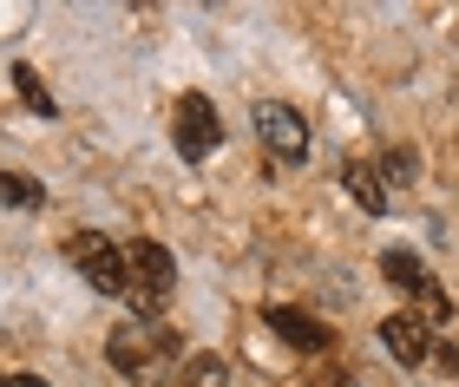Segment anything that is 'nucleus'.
I'll list each match as a JSON object with an SVG mask.
<instances>
[{
	"mask_svg": "<svg viewBox=\"0 0 459 387\" xmlns=\"http://www.w3.org/2000/svg\"><path fill=\"white\" fill-rule=\"evenodd\" d=\"M125 262H132V289H125L132 315H138V322H158L164 302H171V282H178L171 250H164V243H152V236H132V243H125Z\"/></svg>",
	"mask_w": 459,
	"mask_h": 387,
	"instance_id": "nucleus-1",
	"label": "nucleus"
},
{
	"mask_svg": "<svg viewBox=\"0 0 459 387\" xmlns=\"http://www.w3.org/2000/svg\"><path fill=\"white\" fill-rule=\"evenodd\" d=\"M66 262L92 282L99 296H125V289H132V262H125V250H118L106 230H79V236H66Z\"/></svg>",
	"mask_w": 459,
	"mask_h": 387,
	"instance_id": "nucleus-2",
	"label": "nucleus"
},
{
	"mask_svg": "<svg viewBox=\"0 0 459 387\" xmlns=\"http://www.w3.org/2000/svg\"><path fill=\"white\" fill-rule=\"evenodd\" d=\"M171 355H184V335L178 329H152V322H125V329H112V341H106V361L118 374H144L152 361H171Z\"/></svg>",
	"mask_w": 459,
	"mask_h": 387,
	"instance_id": "nucleus-3",
	"label": "nucleus"
},
{
	"mask_svg": "<svg viewBox=\"0 0 459 387\" xmlns=\"http://www.w3.org/2000/svg\"><path fill=\"white\" fill-rule=\"evenodd\" d=\"M256 138L276 165H302L308 158V118L296 106H282V99H256Z\"/></svg>",
	"mask_w": 459,
	"mask_h": 387,
	"instance_id": "nucleus-4",
	"label": "nucleus"
},
{
	"mask_svg": "<svg viewBox=\"0 0 459 387\" xmlns=\"http://www.w3.org/2000/svg\"><path fill=\"white\" fill-rule=\"evenodd\" d=\"M178 158L184 165H204L217 145H223V118H217V99H204V92H184L178 99Z\"/></svg>",
	"mask_w": 459,
	"mask_h": 387,
	"instance_id": "nucleus-5",
	"label": "nucleus"
},
{
	"mask_svg": "<svg viewBox=\"0 0 459 387\" xmlns=\"http://www.w3.org/2000/svg\"><path fill=\"white\" fill-rule=\"evenodd\" d=\"M381 276H387L401 296H413V302H420V309H427L433 322H446V315H453L446 289H440V282H433V276L420 270V256H407V250H387V256H381Z\"/></svg>",
	"mask_w": 459,
	"mask_h": 387,
	"instance_id": "nucleus-6",
	"label": "nucleus"
},
{
	"mask_svg": "<svg viewBox=\"0 0 459 387\" xmlns=\"http://www.w3.org/2000/svg\"><path fill=\"white\" fill-rule=\"evenodd\" d=\"M381 341H387V355L401 361V368H420V361L440 348V341L427 335V322H420V315H387V322H381Z\"/></svg>",
	"mask_w": 459,
	"mask_h": 387,
	"instance_id": "nucleus-7",
	"label": "nucleus"
},
{
	"mask_svg": "<svg viewBox=\"0 0 459 387\" xmlns=\"http://www.w3.org/2000/svg\"><path fill=\"white\" fill-rule=\"evenodd\" d=\"M269 335H282V341H289V348H296V355H322L328 341H335V335H328V329H322L316 315L289 309V302H276V309H269Z\"/></svg>",
	"mask_w": 459,
	"mask_h": 387,
	"instance_id": "nucleus-8",
	"label": "nucleus"
},
{
	"mask_svg": "<svg viewBox=\"0 0 459 387\" xmlns=\"http://www.w3.org/2000/svg\"><path fill=\"white\" fill-rule=\"evenodd\" d=\"M342 185H348V197L361 203V211H374L381 217L387 211V191H381V171L374 165H361V158H348V171H342Z\"/></svg>",
	"mask_w": 459,
	"mask_h": 387,
	"instance_id": "nucleus-9",
	"label": "nucleus"
},
{
	"mask_svg": "<svg viewBox=\"0 0 459 387\" xmlns=\"http://www.w3.org/2000/svg\"><path fill=\"white\" fill-rule=\"evenodd\" d=\"M13 86H20V99H27V112H39V118H53V112H59V106H53V92H47V79H39L27 59L13 66Z\"/></svg>",
	"mask_w": 459,
	"mask_h": 387,
	"instance_id": "nucleus-10",
	"label": "nucleus"
},
{
	"mask_svg": "<svg viewBox=\"0 0 459 387\" xmlns=\"http://www.w3.org/2000/svg\"><path fill=\"white\" fill-rule=\"evenodd\" d=\"M0 203H13V211H39L47 191H39L27 171H0Z\"/></svg>",
	"mask_w": 459,
	"mask_h": 387,
	"instance_id": "nucleus-11",
	"label": "nucleus"
},
{
	"mask_svg": "<svg viewBox=\"0 0 459 387\" xmlns=\"http://www.w3.org/2000/svg\"><path fill=\"white\" fill-rule=\"evenodd\" d=\"M223 381H230V368L217 355H191L184 361V387H223Z\"/></svg>",
	"mask_w": 459,
	"mask_h": 387,
	"instance_id": "nucleus-12",
	"label": "nucleus"
},
{
	"mask_svg": "<svg viewBox=\"0 0 459 387\" xmlns=\"http://www.w3.org/2000/svg\"><path fill=\"white\" fill-rule=\"evenodd\" d=\"M413 171H420V165H413V151H387L381 158V185H413Z\"/></svg>",
	"mask_w": 459,
	"mask_h": 387,
	"instance_id": "nucleus-13",
	"label": "nucleus"
},
{
	"mask_svg": "<svg viewBox=\"0 0 459 387\" xmlns=\"http://www.w3.org/2000/svg\"><path fill=\"white\" fill-rule=\"evenodd\" d=\"M308 387H354V374H342V368H322V374L308 381Z\"/></svg>",
	"mask_w": 459,
	"mask_h": 387,
	"instance_id": "nucleus-14",
	"label": "nucleus"
},
{
	"mask_svg": "<svg viewBox=\"0 0 459 387\" xmlns=\"http://www.w3.org/2000/svg\"><path fill=\"white\" fill-rule=\"evenodd\" d=\"M433 361H440L446 374H459V348H453V341H440V348H433Z\"/></svg>",
	"mask_w": 459,
	"mask_h": 387,
	"instance_id": "nucleus-15",
	"label": "nucleus"
},
{
	"mask_svg": "<svg viewBox=\"0 0 459 387\" xmlns=\"http://www.w3.org/2000/svg\"><path fill=\"white\" fill-rule=\"evenodd\" d=\"M0 387H47L39 374H0Z\"/></svg>",
	"mask_w": 459,
	"mask_h": 387,
	"instance_id": "nucleus-16",
	"label": "nucleus"
}]
</instances>
